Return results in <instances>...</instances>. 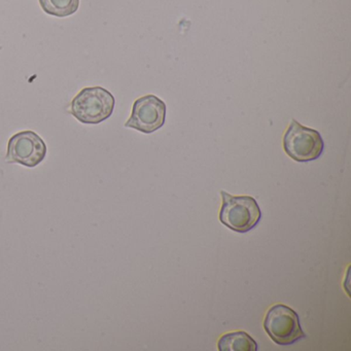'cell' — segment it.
<instances>
[{"mask_svg": "<svg viewBox=\"0 0 351 351\" xmlns=\"http://www.w3.org/2000/svg\"><path fill=\"white\" fill-rule=\"evenodd\" d=\"M46 155L44 139L34 131H22L10 138L5 161L34 168L44 161Z\"/></svg>", "mask_w": 351, "mask_h": 351, "instance_id": "5b68a950", "label": "cell"}, {"mask_svg": "<svg viewBox=\"0 0 351 351\" xmlns=\"http://www.w3.org/2000/svg\"><path fill=\"white\" fill-rule=\"evenodd\" d=\"M166 120V104L155 95L138 98L133 104L132 114L125 127L145 134L156 132L164 126Z\"/></svg>", "mask_w": 351, "mask_h": 351, "instance_id": "8992f818", "label": "cell"}, {"mask_svg": "<svg viewBox=\"0 0 351 351\" xmlns=\"http://www.w3.org/2000/svg\"><path fill=\"white\" fill-rule=\"evenodd\" d=\"M40 5L48 15L65 18L77 13L80 0H40Z\"/></svg>", "mask_w": 351, "mask_h": 351, "instance_id": "ba28073f", "label": "cell"}, {"mask_svg": "<svg viewBox=\"0 0 351 351\" xmlns=\"http://www.w3.org/2000/svg\"><path fill=\"white\" fill-rule=\"evenodd\" d=\"M264 328L271 340L280 346H289L306 338L297 312L285 304L273 305L267 311Z\"/></svg>", "mask_w": 351, "mask_h": 351, "instance_id": "3957f363", "label": "cell"}, {"mask_svg": "<svg viewBox=\"0 0 351 351\" xmlns=\"http://www.w3.org/2000/svg\"><path fill=\"white\" fill-rule=\"evenodd\" d=\"M116 100L102 87L84 88L73 98L69 112L83 124L97 125L110 118Z\"/></svg>", "mask_w": 351, "mask_h": 351, "instance_id": "6da1fadb", "label": "cell"}, {"mask_svg": "<svg viewBox=\"0 0 351 351\" xmlns=\"http://www.w3.org/2000/svg\"><path fill=\"white\" fill-rule=\"evenodd\" d=\"M219 351H258V343L243 330L227 332L217 342Z\"/></svg>", "mask_w": 351, "mask_h": 351, "instance_id": "52a82bcc", "label": "cell"}, {"mask_svg": "<svg viewBox=\"0 0 351 351\" xmlns=\"http://www.w3.org/2000/svg\"><path fill=\"white\" fill-rule=\"evenodd\" d=\"M283 149L291 159L305 163L317 160L322 155L324 143L318 131L291 120L283 136Z\"/></svg>", "mask_w": 351, "mask_h": 351, "instance_id": "277c9868", "label": "cell"}, {"mask_svg": "<svg viewBox=\"0 0 351 351\" xmlns=\"http://www.w3.org/2000/svg\"><path fill=\"white\" fill-rule=\"evenodd\" d=\"M219 221L226 227L237 233H247L256 227L262 219V210L254 197L232 196L221 191Z\"/></svg>", "mask_w": 351, "mask_h": 351, "instance_id": "7a4b0ae2", "label": "cell"}]
</instances>
